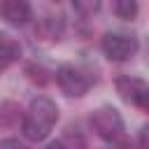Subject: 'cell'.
<instances>
[{"label":"cell","instance_id":"cell-7","mask_svg":"<svg viewBox=\"0 0 149 149\" xmlns=\"http://www.w3.org/2000/svg\"><path fill=\"white\" fill-rule=\"evenodd\" d=\"M19 56H21V44L9 35H0V72L7 70L12 63H16Z\"/></svg>","mask_w":149,"mask_h":149},{"label":"cell","instance_id":"cell-12","mask_svg":"<svg viewBox=\"0 0 149 149\" xmlns=\"http://www.w3.org/2000/svg\"><path fill=\"white\" fill-rule=\"evenodd\" d=\"M0 147H21V140L19 137H7V140H0Z\"/></svg>","mask_w":149,"mask_h":149},{"label":"cell","instance_id":"cell-6","mask_svg":"<svg viewBox=\"0 0 149 149\" xmlns=\"http://www.w3.org/2000/svg\"><path fill=\"white\" fill-rule=\"evenodd\" d=\"M0 19L14 28L26 26L33 19L30 0H0Z\"/></svg>","mask_w":149,"mask_h":149},{"label":"cell","instance_id":"cell-9","mask_svg":"<svg viewBox=\"0 0 149 149\" xmlns=\"http://www.w3.org/2000/svg\"><path fill=\"white\" fill-rule=\"evenodd\" d=\"M140 12L137 0H114V14L123 21H133Z\"/></svg>","mask_w":149,"mask_h":149},{"label":"cell","instance_id":"cell-5","mask_svg":"<svg viewBox=\"0 0 149 149\" xmlns=\"http://www.w3.org/2000/svg\"><path fill=\"white\" fill-rule=\"evenodd\" d=\"M114 86H116V93L123 102H128L130 107H137L142 112L149 109V86H147V81L123 74V77H116Z\"/></svg>","mask_w":149,"mask_h":149},{"label":"cell","instance_id":"cell-8","mask_svg":"<svg viewBox=\"0 0 149 149\" xmlns=\"http://www.w3.org/2000/svg\"><path fill=\"white\" fill-rule=\"evenodd\" d=\"M40 35L51 42H58L63 35V16H47L40 23Z\"/></svg>","mask_w":149,"mask_h":149},{"label":"cell","instance_id":"cell-13","mask_svg":"<svg viewBox=\"0 0 149 149\" xmlns=\"http://www.w3.org/2000/svg\"><path fill=\"white\" fill-rule=\"evenodd\" d=\"M51 2H61V0H51Z\"/></svg>","mask_w":149,"mask_h":149},{"label":"cell","instance_id":"cell-10","mask_svg":"<svg viewBox=\"0 0 149 149\" xmlns=\"http://www.w3.org/2000/svg\"><path fill=\"white\" fill-rule=\"evenodd\" d=\"M70 2H72L74 12L81 14V16H93L102 7V0H70Z\"/></svg>","mask_w":149,"mask_h":149},{"label":"cell","instance_id":"cell-3","mask_svg":"<svg viewBox=\"0 0 149 149\" xmlns=\"http://www.w3.org/2000/svg\"><path fill=\"white\" fill-rule=\"evenodd\" d=\"M102 54L114 61V63H123V61H130L135 54H137V37L135 35H128V33H105L102 35Z\"/></svg>","mask_w":149,"mask_h":149},{"label":"cell","instance_id":"cell-2","mask_svg":"<svg viewBox=\"0 0 149 149\" xmlns=\"http://www.w3.org/2000/svg\"><path fill=\"white\" fill-rule=\"evenodd\" d=\"M91 128L107 144H126V126H123V119H121V114L112 105L98 107L91 114Z\"/></svg>","mask_w":149,"mask_h":149},{"label":"cell","instance_id":"cell-1","mask_svg":"<svg viewBox=\"0 0 149 149\" xmlns=\"http://www.w3.org/2000/svg\"><path fill=\"white\" fill-rule=\"evenodd\" d=\"M58 121V107L51 98L37 95L33 98L28 112L21 116V133L28 142H42L51 133V128Z\"/></svg>","mask_w":149,"mask_h":149},{"label":"cell","instance_id":"cell-11","mask_svg":"<svg viewBox=\"0 0 149 149\" xmlns=\"http://www.w3.org/2000/svg\"><path fill=\"white\" fill-rule=\"evenodd\" d=\"M26 74H28V79H30L33 84H40V86H44V84L51 79L49 70L42 68V65H28V68H26Z\"/></svg>","mask_w":149,"mask_h":149},{"label":"cell","instance_id":"cell-4","mask_svg":"<svg viewBox=\"0 0 149 149\" xmlns=\"http://www.w3.org/2000/svg\"><path fill=\"white\" fill-rule=\"evenodd\" d=\"M56 81H58V88L63 91V95H68V98H81L91 88V77L81 68L70 65V63H65L56 70Z\"/></svg>","mask_w":149,"mask_h":149}]
</instances>
